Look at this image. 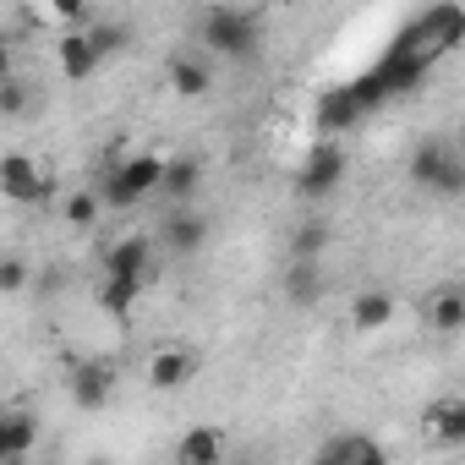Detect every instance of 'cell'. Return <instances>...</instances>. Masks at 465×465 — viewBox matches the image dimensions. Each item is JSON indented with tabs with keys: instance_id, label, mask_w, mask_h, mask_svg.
<instances>
[{
	"instance_id": "6da1fadb",
	"label": "cell",
	"mask_w": 465,
	"mask_h": 465,
	"mask_svg": "<svg viewBox=\"0 0 465 465\" xmlns=\"http://www.w3.org/2000/svg\"><path fill=\"white\" fill-rule=\"evenodd\" d=\"M197 34H203V45H208L213 55H224V61H252L258 45H263L258 17H247V12H236V6H208V12L197 17Z\"/></svg>"
},
{
	"instance_id": "7a4b0ae2",
	"label": "cell",
	"mask_w": 465,
	"mask_h": 465,
	"mask_svg": "<svg viewBox=\"0 0 465 465\" xmlns=\"http://www.w3.org/2000/svg\"><path fill=\"white\" fill-rule=\"evenodd\" d=\"M159 170H164V153H126L115 159L110 181H104V208H137L143 197L159 192Z\"/></svg>"
},
{
	"instance_id": "3957f363",
	"label": "cell",
	"mask_w": 465,
	"mask_h": 465,
	"mask_svg": "<svg viewBox=\"0 0 465 465\" xmlns=\"http://www.w3.org/2000/svg\"><path fill=\"white\" fill-rule=\"evenodd\" d=\"M411 181L432 197H460L465 192V159L449 143H421L411 153Z\"/></svg>"
},
{
	"instance_id": "277c9868",
	"label": "cell",
	"mask_w": 465,
	"mask_h": 465,
	"mask_svg": "<svg viewBox=\"0 0 465 465\" xmlns=\"http://www.w3.org/2000/svg\"><path fill=\"white\" fill-rule=\"evenodd\" d=\"M345 170H351L345 148L323 137V143L302 159V170H296V197H302V203H323V197H334V192L345 186Z\"/></svg>"
},
{
	"instance_id": "5b68a950",
	"label": "cell",
	"mask_w": 465,
	"mask_h": 465,
	"mask_svg": "<svg viewBox=\"0 0 465 465\" xmlns=\"http://www.w3.org/2000/svg\"><path fill=\"white\" fill-rule=\"evenodd\" d=\"M203 242H208V213H197L192 203H170L153 247H164L170 258H192V252H203Z\"/></svg>"
},
{
	"instance_id": "8992f818",
	"label": "cell",
	"mask_w": 465,
	"mask_h": 465,
	"mask_svg": "<svg viewBox=\"0 0 465 465\" xmlns=\"http://www.w3.org/2000/svg\"><path fill=\"white\" fill-rule=\"evenodd\" d=\"M66 394H72L77 411H104V405L115 400V367H110V361H72Z\"/></svg>"
},
{
	"instance_id": "52a82bcc",
	"label": "cell",
	"mask_w": 465,
	"mask_h": 465,
	"mask_svg": "<svg viewBox=\"0 0 465 465\" xmlns=\"http://www.w3.org/2000/svg\"><path fill=\"white\" fill-rule=\"evenodd\" d=\"M45 192H50V181H45V170H39L34 153H23V148L0 153V197H12V203H39Z\"/></svg>"
},
{
	"instance_id": "ba28073f",
	"label": "cell",
	"mask_w": 465,
	"mask_h": 465,
	"mask_svg": "<svg viewBox=\"0 0 465 465\" xmlns=\"http://www.w3.org/2000/svg\"><path fill=\"white\" fill-rule=\"evenodd\" d=\"M280 291H285L291 307H318L323 291H329V269H323V258H291L285 274H280Z\"/></svg>"
},
{
	"instance_id": "9c48e42d",
	"label": "cell",
	"mask_w": 465,
	"mask_h": 465,
	"mask_svg": "<svg viewBox=\"0 0 465 465\" xmlns=\"http://www.w3.org/2000/svg\"><path fill=\"white\" fill-rule=\"evenodd\" d=\"M192 378H197V351H186V345H159V351L148 356V383H153V389L175 394V389H186Z\"/></svg>"
},
{
	"instance_id": "30bf717a",
	"label": "cell",
	"mask_w": 465,
	"mask_h": 465,
	"mask_svg": "<svg viewBox=\"0 0 465 465\" xmlns=\"http://www.w3.org/2000/svg\"><path fill=\"white\" fill-rule=\"evenodd\" d=\"M203 192V159L197 153H170L159 170V197L164 203H192Z\"/></svg>"
},
{
	"instance_id": "8fae6325",
	"label": "cell",
	"mask_w": 465,
	"mask_h": 465,
	"mask_svg": "<svg viewBox=\"0 0 465 465\" xmlns=\"http://www.w3.org/2000/svg\"><path fill=\"white\" fill-rule=\"evenodd\" d=\"M153 269V236H121L104 247V274H121V280H148Z\"/></svg>"
},
{
	"instance_id": "7c38bea8",
	"label": "cell",
	"mask_w": 465,
	"mask_h": 465,
	"mask_svg": "<svg viewBox=\"0 0 465 465\" xmlns=\"http://www.w3.org/2000/svg\"><path fill=\"white\" fill-rule=\"evenodd\" d=\"M55 55H61V72H66L72 83H88V77L104 66V55L94 50V39H88L83 28H66V34H61V45H55Z\"/></svg>"
},
{
	"instance_id": "4fadbf2b",
	"label": "cell",
	"mask_w": 465,
	"mask_h": 465,
	"mask_svg": "<svg viewBox=\"0 0 465 465\" xmlns=\"http://www.w3.org/2000/svg\"><path fill=\"white\" fill-rule=\"evenodd\" d=\"M389 318H394V291L367 285L351 296V329L356 334H378V329H389Z\"/></svg>"
},
{
	"instance_id": "5bb4252c",
	"label": "cell",
	"mask_w": 465,
	"mask_h": 465,
	"mask_svg": "<svg viewBox=\"0 0 465 465\" xmlns=\"http://www.w3.org/2000/svg\"><path fill=\"white\" fill-rule=\"evenodd\" d=\"M460 28H465V17H460L454 0H438V6H427V12H421V23H416V34H421L438 55L460 45Z\"/></svg>"
},
{
	"instance_id": "9a60e30c",
	"label": "cell",
	"mask_w": 465,
	"mask_h": 465,
	"mask_svg": "<svg viewBox=\"0 0 465 465\" xmlns=\"http://www.w3.org/2000/svg\"><path fill=\"white\" fill-rule=\"evenodd\" d=\"M164 83H170L181 99H208V94H213V66H208L203 55H175V61L164 66Z\"/></svg>"
},
{
	"instance_id": "2e32d148",
	"label": "cell",
	"mask_w": 465,
	"mask_h": 465,
	"mask_svg": "<svg viewBox=\"0 0 465 465\" xmlns=\"http://www.w3.org/2000/svg\"><path fill=\"white\" fill-rule=\"evenodd\" d=\"M329 247H334V224L318 219V213H312V219H296L291 236H285V252H291V258H323Z\"/></svg>"
},
{
	"instance_id": "e0dca14e",
	"label": "cell",
	"mask_w": 465,
	"mask_h": 465,
	"mask_svg": "<svg viewBox=\"0 0 465 465\" xmlns=\"http://www.w3.org/2000/svg\"><path fill=\"white\" fill-rule=\"evenodd\" d=\"M318 460H329V465H383V443L345 432V438H329V443L318 449Z\"/></svg>"
},
{
	"instance_id": "ac0fdd59",
	"label": "cell",
	"mask_w": 465,
	"mask_h": 465,
	"mask_svg": "<svg viewBox=\"0 0 465 465\" xmlns=\"http://www.w3.org/2000/svg\"><path fill=\"white\" fill-rule=\"evenodd\" d=\"M34 438H39V421H34L28 411H6V416H0V460L28 454V449H34Z\"/></svg>"
},
{
	"instance_id": "d6986e66",
	"label": "cell",
	"mask_w": 465,
	"mask_h": 465,
	"mask_svg": "<svg viewBox=\"0 0 465 465\" xmlns=\"http://www.w3.org/2000/svg\"><path fill=\"white\" fill-rule=\"evenodd\" d=\"M427 427H432V438H438V443H465V400H460V394H449V400L427 405Z\"/></svg>"
},
{
	"instance_id": "ffe728a7",
	"label": "cell",
	"mask_w": 465,
	"mask_h": 465,
	"mask_svg": "<svg viewBox=\"0 0 465 465\" xmlns=\"http://www.w3.org/2000/svg\"><path fill=\"white\" fill-rule=\"evenodd\" d=\"M427 318H432L438 334H460V329H465V291H460V285H438Z\"/></svg>"
},
{
	"instance_id": "44dd1931",
	"label": "cell",
	"mask_w": 465,
	"mask_h": 465,
	"mask_svg": "<svg viewBox=\"0 0 465 465\" xmlns=\"http://www.w3.org/2000/svg\"><path fill=\"white\" fill-rule=\"evenodd\" d=\"M367 104L356 99V88H345V94H329L323 104H318V126H323V137H334V132H345L356 115H361Z\"/></svg>"
},
{
	"instance_id": "7402d4cb",
	"label": "cell",
	"mask_w": 465,
	"mask_h": 465,
	"mask_svg": "<svg viewBox=\"0 0 465 465\" xmlns=\"http://www.w3.org/2000/svg\"><path fill=\"white\" fill-rule=\"evenodd\" d=\"M219 454H224V438H219L213 427H192V432L175 443V460H181V465H213Z\"/></svg>"
},
{
	"instance_id": "603a6c76",
	"label": "cell",
	"mask_w": 465,
	"mask_h": 465,
	"mask_svg": "<svg viewBox=\"0 0 465 465\" xmlns=\"http://www.w3.org/2000/svg\"><path fill=\"white\" fill-rule=\"evenodd\" d=\"M137 296H143V280H121V274H104V280H99V307H104L110 318H126V312L137 307Z\"/></svg>"
},
{
	"instance_id": "cb8c5ba5",
	"label": "cell",
	"mask_w": 465,
	"mask_h": 465,
	"mask_svg": "<svg viewBox=\"0 0 465 465\" xmlns=\"http://www.w3.org/2000/svg\"><path fill=\"white\" fill-rule=\"evenodd\" d=\"M34 110V88L12 72V77H0V115L6 121H17V115H28Z\"/></svg>"
},
{
	"instance_id": "d4e9b609",
	"label": "cell",
	"mask_w": 465,
	"mask_h": 465,
	"mask_svg": "<svg viewBox=\"0 0 465 465\" xmlns=\"http://www.w3.org/2000/svg\"><path fill=\"white\" fill-rule=\"evenodd\" d=\"M83 34L94 39V50H99L104 61H110V55H121V50L132 45V28H126V23H94V28H83Z\"/></svg>"
},
{
	"instance_id": "484cf974",
	"label": "cell",
	"mask_w": 465,
	"mask_h": 465,
	"mask_svg": "<svg viewBox=\"0 0 465 465\" xmlns=\"http://www.w3.org/2000/svg\"><path fill=\"white\" fill-rule=\"evenodd\" d=\"M28 285H34V269H28V258L6 252V258H0V296H23Z\"/></svg>"
},
{
	"instance_id": "4316f807",
	"label": "cell",
	"mask_w": 465,
	"mask_h": 465,
	"mask_svg": "<svg viewBox=\"0 0 465 465\" xmlns=\"http://www.w3.org/2000/svg\"><path fill=\"white\" fill-rule=\"evenodd\" d=\"M99 208H104V197H99V192H72V197L61 203L66 224H77V230H88V224L99 219Z\"/></svg>"
},
{
	"instance_id": "83f0119b",
	"label": "cell",
	"mask_w": 465,
	"mask_h": 465,
	"mask_svg": "<svg viewBox=\"0 0 465 465\" xmlns=\"http://www.w3.org/2000/svg\"><path fill=\"white\" fill-rule=\"evenodd\" d=\"M61 28H83V17H88V0H50V6H45Z\"/></svg>"
},
{
	"instance_id": "f1b7e54d",
	"label": "cell",
	"mask_w": 465,
	"mask_h": 465,
	"mask_svg": "<svg viewBox=\"0 0 465 465\" xmlns=\"http://www.w3.org/2000/svg\"><path fill=\"white\" fill-rule=\"evenodd\" d=\"M0 77H12V50H6V39H0Z\"/></svg>"
}]
</instances>
